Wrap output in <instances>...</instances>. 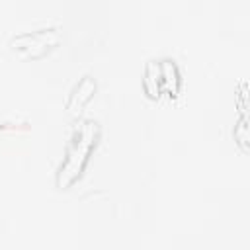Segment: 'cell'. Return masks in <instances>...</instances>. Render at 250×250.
Returning <instances> with one entry per match:
<instances>
[{
	"label": "cell",
	"instance_id": "obj_1",
	"mask_svg": "<svg viewBox=\"0 0 250 250\" xmlns=\"http://www.w3.org/2000/svg\"><path fill=\"white\" fill-rule=\"evenodd\" d=\"M94 137H96V125L94 123H86L80 131V135L76 137L74 145L70 146L68 150V156L62 164V170H61V178H59V184L61 186H66L70 184L82 170V164L90 152V146L94 143Z\"/></svg>",
	"mask_w": 250,
	"mask_h": 250
},
{
	"label": "cell",
	"instance_id": "obj_2",
	"mask_svg": "<svg viewBox=\"0 0 250 250\" xmlns=\"http://www.w3.org/2000/svg\"><path fill=\"white\" fill-rule=\"evenodd\" d=\"M57 43H59V35L55 31H39V33L21 35V37L14 39L12 47L16 51H20L21 55H25V57H39L47 49L55 47Z\"/></svg>",
	"mask_w": 250,
	"mask_h": 250
},
{
	"label": "cell",
	"instance_id": "obj_4",
	"mask_svg": "<svg viewBox=\"0 0 250 250\" xmlns=\"http://www.w3.org/2000/svg\"><path fill=\"white\" fill-rule=\"evenodd\" d=\"M160 64L156 62H148L146 64V72H145V90L150 98H156L160 92Z\"/></svg>",
	"mask_w": 250,
	"mask_h": 250
},
{
	"label": "cell",
	"instance_id": "obj_3",
	"mask_svg": "<svg viewBox=\"0 0 250 250\" xmlns=\"http://www.w3.org/2000/svg\"><path fill=\"white\" fill-rule=\"evenodd\" d=\"M94 88H96L94 80L86 76V78L76 86V90H74V94H72V100H70V105H68L70 111H76V107L80 109V107L84 105V102H88L90 96L94 94Z\"/></svg>",
	"mask_w": 250,
	"mask_h": 250
},
{
	"label": "cell",
	"instance_id": "obj_5",
	"mask_svg": "<svg viewBox=\"0 0 250 250\" xmlns=\"http://www.w3.org/2000/svg\"><path fill=\"white\" fill-rule=\"evenodd\" d=\"M160 78H162V84H166L168 92L172 96L178 94V84H180V76H178V68L174 62L170 61H164L160 64Z\"/></svg>",
	"mask_w": 250,
	"mask_h": 250
}]
</instances>
